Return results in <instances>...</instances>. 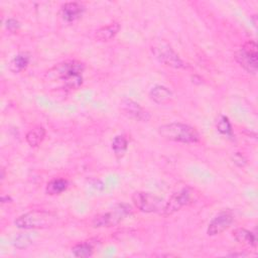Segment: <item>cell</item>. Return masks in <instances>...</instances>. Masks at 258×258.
<instances>
[{
  "label": "cell",
  "mask_w": 258,
  "mask_h": 258,
  "mask_svg": "<svg viewBox=\"0 0 258 258\" xmlns=\"http://www.w3.org/2000/svg\"><path fill=\"white\" fill-rule=\"evenodd\" d=\"M85 66L79 60L60 62L47 72V81L57 82L64 90H76L83 84Z\"/></svg>",
  "instance_id": "6da1fadb"
},
{
  "label": "cell",
  "mask_w": 258,
  "mask_h": 258,
  "mask_svg": "<svg viewBox=\"0 0 258 258\" xmlns=\"http://www.w3.org/2000/svg\"><path fill=\"white\" fill-rule=\"evenodd\" d=\"M158 134L162 138L174 142L196 143L200 140V134L196 128L180 122H171L159 126Z\"/></svg>",
  "instance_id": "7a4b0ae2"
},
{
  "label": "cell",
  "mask_w": 258,
  "mask_h": 258,
  "mask_svg": "<svg viewBox=\"0 0 258 258\" xmlns=\"http://www.w3.org/2000/svg\"><path fill=\"white\" fill-rule=\"evenodd\" d=\"M55 221L56 216L54 214L42 210H33L16 218L14 224L20 229H44L52 226Z\"/></svg>",
  "instance_id": "3957f363"
},
{
  "label": "cell",
  "mask_w": 258,
  "mask_h": 258,
  "mask_svg": "<svg viewBox=\"0 0 258 258\" xmlns=\"http://www.w3.org/2000/svg\"><path fill=\"white\" fill-rule=\"evenodd\" d=\"M150 50L153 56L160 62L165 66L181 69L184 67L183 61L179 57V55L174 51V49L170 46L168 42L164 39H154L151 42Z\"/></svg>",
  "instance_id": "277c9868"
},
{
  "label": "cell",
  "mask_w": 258,
  "mask_h": 258,
  "mask_svg": "<svg viewBox=\"0 0 258 258\" xmlns=\"http://www.w3.org/2000/svg\"><path fill=\"white\" fill-rule=\"evenodd\" d=\"M131 207L128 204H118L111 210L97 215L93 219L92 224L95 228L116 226L128 217L131 214Z\"/></svg>",
  "instance_id": "5b68a950"
},
{
  "label": "cell",
  "mask_w": 258,
  "mask_h": 258,
  "mask_svg": "<svg viewBox=\"0 0 258 258\" xmlns=\"http://www.w3.org/2000/svg\"><path fill=\"white\" fill-rule=\"evenodd\" d=\"M234 57L246 72L256 75L258 67V47L255 41H246L244 45L234 53Z\"/></svg>",
  "instance_id": "8992f818"
},
{
  "label": "cell",
  "mask_w": 258,
  "mask_h": 258,
  "mask_svg": "<svg viewBox=\"0 0 258 258\" xmlns=\"http://www.w3.org/2000/svg\"><path fill=\"white\" fill-rule=\"evenodd\" d=\"M134 206L143 213L161 212L163 208V200L151 192L135 191L132 195Z\"/></svg>",
  "instance_id": "52a82bcc"
},
{
  "label": "cell",
  "mask_w": 258,
  "mask_h": 258,
  "mask_svg": "<svg viewBox=\"0 0 258 258\" xmlns=\"http://www.w3.org/2000/svg\"><path fill=\"white\" fill-rule=\"evenodd\" d=\"M194 189L190 187H183L180 190L174 192L169 200L164 204L161 214L164 217L170 216L179 211L182 207L191 203Z\"/></svg>",
  "instance_id": "ba28073f"
},
{
  "label": "cell",
  "mask_w": 258,
  "mask_h": 258,
  "mask_svg": "<svg viewBox=\"0 0 258 258\" xmlns=\"http://www.w3.org/2000/svg\"><path fill=\"white\" fill-rule=\"evenodd\" d=\"M120 110L125 116L135 121L147 122L150 119V114L132 99L124 98L120 102Z\"/></svg>",
  "instance_id": "9c48e42d"
},
{
  "label": "cell",
  "mask_w": 258,
  "mask_h": 258,
  "mask_svg": "<svg viewBox=\"0 0 258 258\" xmlns=\"http://www.w3.org/2000/svg\"><path fill=\"white\" fill-rule=\"evenodd\" d=\"M233 215L230 212H222L218 214L209 224L207 234L209 236H216L224 232L230 227L233 222Z\"/></svg>",
  "instance_id": "30bf717a"
},
{
  "label": "cell",
  "mask_w": 258,
  "mask_h": 258,
  "mask_svg": "<svg viewBox=\"0 0 258 258\" xmlns=\"http://www.w3.org/2000/svg\"><path fill=\"white\" fill-rule=\"evenodd\" d=\"M85 11V6L80 2H67L61 6L60 14L64 21L73 22L79 19Z\"/></svg>",
  "instance_id": "8fae6325"
},
{
  "label": "cell",
  "mask_w": 258,
  "mask_h": 258,
  "mask_svg": "<svg viewBox=\"0 0 258 258\" xmlns=\"http://www.w3.org/2000/svg\"><path fill=\"white\" fill-rule=\"evenodd\" d=\"M173 95L172 92L161 85H156L149 91V98L156 104L163 105L171 101Z\"/></svg>",
  "instance_id": "7c38bea8"
},
{
  "label": "cell",
  "mask_w": 258,
  "mask_h": 258,
  "mask_svg": "<svg viewBox=\"0 0 258 258\" xmlns=\"http://www.w3.org/2000/svg\"><path fill=\"white\" fill-rule=\"evenodd\" d=\"M119 30H120V24L114 21L98 28L95 32V38L98 41H109L110 39L116 36Z\"/></svg>",
  "instance_id": "4fadbf2b"
},
{
  "label": "cell",
  "mask_w": 258,
  "mask_h": 258,
  "mask_svg": "<svg viewBox=\"0 0 258 258\" xmlns=\"http://www.w3.org/2000/svg\"><path fill=\"white\" fill-rule=\"evenodd\" d=\"M30 61V55L27 52H21L15 55L9 62V70L14 73H20L27 68Z\"/></svg>",
  "instance_id": "5bb4252c"
},
{
  "label": "cell",
  "mask_w": 258,
  "mask_h": 258,
  "mask_svg": "<svg viewBox=\"0 0 258 258\" xmlns=\"http://www.w3.org/2000/svg\"><path fill=\"white\" fill-rule=\"evenodd\" d=\"M233 236L236 239V241L241 244L253 246V247H255L257 244V239L255 234H253L252 232L244 228H238L235 231H233Z\"/></svg>",
  "instance_id": "9a60e30c"
},
{
  "label": "cell",
  "mask_w": 258,
  "mask_h": 258,
  "mask_svg": "<svg viewBox=\"0 0 258 258\" xmlns=\"http://www.w3.org/2000/svg\"><path fill=\"white\" fill-rule=\"evenodd\" d=\"M44 137H45V129L41 126H36L30 129L25 135L26 142L31 147L38 146L42 142Z\"/></svg>",
  "instance_id": "2e32d148"
},
{
  "label": "cell",
  "mask_w": 258,
  "mask_h": 258,
  "mask_svg": "<svg viewBox=\"0 0 258 258\" xmlns=\"http://www.w3.org/2000/svg\"><path fill=\"white\" fill-rule=\"evenodd\" d=\"M69 182L64 178H53L50 181L47 182L45 191L49 196H55L59 195L62 191H64L68 188Z\"/></svg>",
  "instance_id": "e0dca14e"
},
{
  "label": "cell",
  "mask_w": 258,
  "mask_h": 258,
  "mask_svg": "<svg viewBox=\"0 0 258 258\" xmlns=\"http://www.w3.org/2000/svg\"><path fill=\"white\" fill-rule=\"evenodd\" d=\"M72 252L76 257L79 258H86L92 256L94 252V246L91 242H81L76 244L72 248Z\"/></svg>",
  "instance_id": "ac0fdd59"
},
{
  "label": "cell",
  "mask_w": 258,
  "mask_h": 258,
  "mask_svg": "<svg viewBox=\"0 0 258 258\" xmlns=\"http://www.w3.org/2000/svg\"><path fill=\"white\" fill-rule=\"evenodd\" d=\"M128 147V141L124 135H117L112 140V149L117 156H122Z\"/></svg>",
  "instance_id": "d6986e66"
},
{
  "label": "cell",
  "mask_w": 258,
  "mask_h": 258,
  "mask_svg": "<svg viewBox=\"0 0 258 258\" xmlns=\"http://www.w3.org/2000/svg\"><path fill=\"white\" fill-rule=\"evenodd\" d=\"M216 127L217 130L224 135H232V125L231 122L229 121V118L224 116V115H220L219 118L217 119V123H216Z\"/></svg>",
  "instance_id": "ffe728a7"
},
{
  "label": "cell",
  "mask_w": 258,
  "mask_h": 258,
  "mask_svg": "<svg viewBox=\"0 0 258 258\" xmlns=\"http://www.w3.org/2000/svg\"><path fill=\"white\" fill-rule=\"evenodd\" d=\"M30 244H31L30 238L24 234L16 236L13 240V245L18 249H24V248L28 247Z\"/></svg>",
  "instance_id": "44dd1931"
},
{
  "label": "cell",
  "mask_w": 258,
  "mask_h": 258,
  "mask_svg": "<svg viewBox=\"0 0 258 258\" xmlns=\"http://www.w3.org/2000/svg\"><path fill=\"white\" fill-rule=\"evenodd\" d=\"M20 27V23L14 19V18H8L7 21H6V28L11 31V32H14L16 31L18 28Z\"/></svg>",
  "instance_id": "7402d4cb"
},
{
  "label": "cell",
  "mask_w": 258,
  "mask_h": 258,
  "mask_svg": "<svg viewBox=\"0 0 258 258\" xmlns=\"http://www.w3.org/2000/svg\"><path fill=\"white\" fill-rule=\"evenodd\" d=\"M234 162L237 163L239 166H243L246 163V159L243 157V155H241L240 153H236L233 157Z\"/></svg>",
  "instance_id": "603a6c76"
},
{
  "label": "cell",
  "mask_w": 258,
  "mask_h": 258,
  "mask_svg": "<svg viewBox=\"0 0 258 258\" xmlns=\"http://www.w3.org/2000/svg\"><path fill=\"white\" fill-rule=\"evenodd\" d=\"M1 201H2L3 204L4 203H10L11 202V198L9 196H2L1 197Z\"/></svg>",
  "instance_id": "cb8c5ba5"
},
{
  "label": "cell",
  "mask_w": 258,
  "mask_h": 258,
  "mask_svg": "<svg viewBox=\"0 0 258 258\" xmlns=\"http://www.w3.org/2000/svg\"><path fill=\"white\" fill-rule=\"evenodd\" d=\"M256 17H257L256 15H253V16H252V18H253V23H254V25H255V26H256V24H257V21H256Z\"/></svg>",
  "instance_id": "d4e9b609"
}]
</instances>
